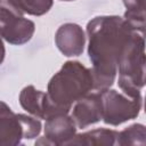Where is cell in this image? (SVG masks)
I'll use <instances>...</instances> for the list:
<instances>
[{"label":"cell","instance_id":"obj_1","mask_svg":"<svg viewBox=\"0 0 146 146\" xmlns=\"http://www.w3.org/2000/svg\"><path fill=\"white\" fill-rule=\"evenodd\" d=\"M136 32L120 16H97L88 22V56L95 90L107 89L114 83L119 59Z\"/></svg>","mask_w":146,"mask_h":146},{"label":"cell","instance_id":"obj_2","mask_svg":"<svg viewBox=\"0 0 146 146\" xmlns=\"http://www.w3.org/2000/svg\"><path fill=\"white\" fill-rule=\"evenodd\" d=\"M91 90H94L91 70L78 60H67L50 79L47 95L62 113L68 114L72 105Z\"/></svg>","mask_w":146,"mask_h":146},{"label":"cell","instance_id":"obj_3","mask_svg":"<svg viewBox=\"0 0 146 146\" xmlns=\"http://www.w3.org/2000/svg\"><path fill=\"white\" fill-rule=\"evenodd\" d=\"M145 34L136 32L125 46L119 63L117 84L129 97L140 98L145 86Z\"/></svg>","mask_w":146,"mask_h":146},{"label":"cell","instance_id":"obj_4","mask_svg":"<svg viewBox=\"0 0 146 146\" xmlns=\"http://www.w3.org/2000/svg\"><path fill=\"white\" fill-rule=\"evenodd\" d=\"M41 121L35 116L14 113L0 100V146H16L23 139H33L41 132Z\"/></svg>","mask_w":146,"mask_h":146},{"label":"cell","instance_id":"obj_5","mask_svg":"<svg viewBox=\"0 0 146 146\" xmlns=\"http://www.w3.org/2000/svg\"><path fill=\"white\" fill-rule=\"evenodd\" d=\"M102 100V120L110 125H119L136 119L143 107V97L132 98L114 89L99 91Z\"/></svg>","mask_w":146,"mask_h":146},{"label":"cell","instance_id":"obj_6","mask_svg":"<svg viewBox=\"0 0 146 146\" xmlns=\"http://www.w3.org/2000/svg\"><path fill=\"white\" fill-rule=\"evenodd\" d=\"M35 31L33 21L24 17L9 0H0V36L8 43L22 46L29 42Z\"/></svg>","mask_w":146,"mask_h":146},{"label":"cell","instance_id":"obj_7","mask_svg":"<svg viewBox=\"0 0 146 146\" xmlns=\"http://www.w3.org/2000/svg\"><path fill=\"white\" fill-rule=\"evenodd\" d=\"M76 133V124L68 114H57L46 120L44 137L35 141V145H66Z\"/></svg>","mask_w":146,"mask_h":146},{"label":"cell","instance_id":"obj_8","mask_svg":"<svg viewBox=\"0 0 146 146\" xmlns=\"http://www.w3.org/2000/svg\"><path fill=\"white\" fill-rule=\"evenodd\" d=\"M19 104L27 113L36 119L47 120L50 116L62 113L49 99L47 92L38 90L34 86H26L19 94Z\"/></svg>","mask_w":146,"mask_h":146},{"label":"cell","instance_id":"obj_9","mask_svg":"<svg viewBox=\"0 0 146 146\" xmlns=\"http://www.w3.org/2000/svg\"><path fill=\"white\" fill-rule=\"evenodd\" d=\"M55 43L64 56H80L82 55L86 44L84 31L75 23H65L56 31Z\"/></svg>","mask_w":146,"mask_h":146},{"label":"cell","instance_id":"obj_10","mask_svg":"<svg viewBox=\"0 0 146 146\" xmlns=\"http://www.w3.org/2000/svg\"><path fill=\"white\" fill-rule=\"evenodd\" d=\"M72 119L78 128L83 129L102 120V100L99 92L87 94L74 103Z\"/></svg>","mask_w":146,"mask_h":146},{"label":"cell","instance_id":"obj_11","mask_svg":"<svg viewBox=\"0 0 146 146\" xmlns=\"http://www.w3.org/2000/svg\"><path fill=\"white\" fill-rule=\"evenodd\" d=\"M119 131L112 129H94L79 133L70 139L66 145L78 146H113L116 145Z\"/></svg>","mask_w":146,"mask_h":146},{"label":"cell","instance_id":"obj_12","mask_svg":"<svg viewBox=\"0 0 146 146\" xmlns=\"http://www.w3.org/2000/svg\"><path fill=\"white\" fill-rule=\"evenodd\" d=\"M127 8L123 18L138 32L145 34V0H123Z\"/></svg>","mask_w":146,"mask_h":146},{"label":"cell","instance_id":"obj_13","mask_svg":"<svg viewBox=\"0 0 146 146\" xmlns=\"http://www.w3.org/2000/svg\"><path fill=\"white\" fill-rule=\"evenodd\" d=\"M146 144V129L144 124L135 123L123 129L117 135L116 145L127 146V145H140Z\"/></svg>","mask_w":146,"mask_h":146},{"label":"cell","instance_id":"obj_14","mask_svg":"<svg viewBox=\"0 0 146 146\" xmlns=\"http://www.w3.org/2000/svg\"><path fill=\"white\" fill-rule=\"evenodd\" d=\"M18 10L23 14L32 16H42L48 13L52 5L54 0H9Z\"/></svg>","mask_w":146,"mask_h":146},{"label":"cell","instance_id":"obj_15","mask_svg":"<svg viewBox=\"0 0 146 146\" xmlns=\"http://www.w3.org/2000/svg\"><path fill=\"white\" fill-rule=\"evenodd\" d=\"M5 55H6V49H5V44H3L2 38L0 36V65L2 64V62L5 59Z\"/></svg>","mask_w":146,"mask_h":146},{"label":"cell","instance_id":"obj_16","mask_svg":"<svg viewBox=\"0 0 146 146\" xmlns=\"http://www.w3.org/2000/svg\"><path fill=\"white\" fill-rule=\"evenodd\" d=\"M60 1H74V0H60Z\"/></svg>","mask_w":146,"mask_h":146}]
</instances>
